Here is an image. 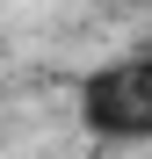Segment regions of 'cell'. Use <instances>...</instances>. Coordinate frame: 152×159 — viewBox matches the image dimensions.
<instances>
[{"mask_svg": "<svg viewBox=\"0 0 152 159\" xmlns=\"http://www.w3.org/2000/svg\"><path fill=\"white\" fill-rule=\"evenodd\" d=\"M80 123L94 138H152V51L101 65L80 87Z\"/></svg>", "mask_w": 152, "mask_h": 159, "instance_id": "1", "label": "cell"}]
</instances>
